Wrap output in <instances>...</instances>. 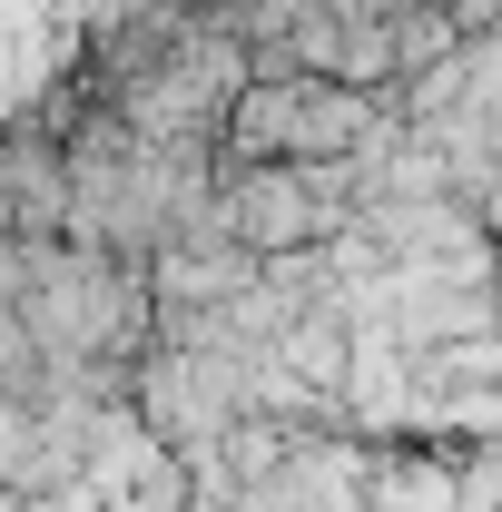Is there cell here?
Returning a JSON list of instances; mask_svg holds the SVG:
<instances>
[{
  "label": "cell",
  "instance_id": "obj_1",
  "mask_svg": "<svg viewBox=\"0 0 502 512\" xmlns=\"http://www.w3.org/2000/svg\"><path fill=\"white\" fill-rule=\"evenodd\" d=\"M365 128L355 99H335V89H256L247 109H237V138L247 148H345Z\"/></svg>",
  "mask_w": 502,
  "mask_h": 512
},
{
  "label": "cell",
  "instance_id": "obj_2",
  "mask_svg": "<svg viewBox=\"0 0 502 512\" xmlns=\"http://www.w3.org/2000/svg\"><path fill=\"white\" fill-rule=\"evenodd\" d=\"M325 217H335V188H296V178H247L227 197V237L237 247H296Z\"/></svg>",
  "mask_w": 502,
  "mask_h": 512
}]
</instances>
